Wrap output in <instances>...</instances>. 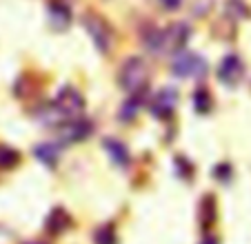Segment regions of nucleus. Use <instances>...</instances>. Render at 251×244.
<instances>
[{"mask_svg":"<svg viewBox=\"0 0 251 244\" xmlns=\"http://www.w3.org/2000/svg\"><path fill=\"white\" fill-rule=\"evenodd\" d=\"M191 36V29L187 23H174L167 29H162V51L165 53H178L187 47Z\"/></svg>","mask_w":251,"mask_h":244,"instance_id":"obj_5","label":"nucleus"},{"mask_svg":"<svg viewBox=\"0 0 251 244\" xmlns=\"http://www.w3.org/2000/svg\"><path fill=\"white\" fill-rule=\"evenodd\" d=\"M160 5L165 7V9H169V11H176L178 7L182 5V0H160Z\"/></svg>","mask_w":251,"mask_h":244,"instance_id":"obj_21","label":"nucleus"},{"mask_svg":"<svg viewBox=\"0 0 251 244\" xmlns=\"http://www.w3.org/2000/svg\"><path fill=\"white\" fill-rule=\"evenodd\" d=\"M51 109L56 111V116L62 120H71V118H78L85 111V98L80 96V91L74 89V87H62L58 91L56 100L51 102Z\"/></svg>","mask_w":251,"mask_h":244,"instance_id":"obj_3","label":"nucleus"},{"mask_svg":"<svg viewBox=\"0 0 251 244\" xmlns=\"http://www.w3.org/2000/svg\"><path fill=\"white\" fill-rule=\"evenodd\" d=\"M147 82H149L147 62L138 56L127 58L118 71V85L123 87L127 94H142V91L147 89Z\"/></svg>","mask_w":251,"mask_h":244,"instance_id":"obj_1","label":"nucleus"},{"mask_svg":"<svg viewBox=\"0 0 251 244\" xmlns=\"http://www.w3.org/2000/svg\"><path fill=\"white\" fill-rule=\"evenodd\" d=\"M27 244H45V242H38V240H36V242H27Z\"/></svg>","mask_w":251,"mask_h":244,"instance_id":"obj_23","label":"nucleus"},{"mask_svg":"<svg viewBox=\"0 0 251 244\" xmlns=\"http://www.w3.org/2000/svg\"><path fill=\"white\" fill-rule=\"evenodd\" d=\"M200 244H220L218 238H213V235H207V238H202V242Z\"/></svg>","mask_w":251,"mask_h":244,"instance_id":"obj_22","label":"nucleus"},{"mask_svg":"<svg viewBox=\"0 0 251 244\" xmlns=\"http://www.w3.org/2000/svg\"><path fill=\"white\" fill-rule=\"evenodd\" d=\"M198 216H200V220H202V226L213 224V220H216V200H213V195L202 197L200 209H198Z\"/></svg>","mask_w":251,"mask_h":244,"instance_id":"obj_15","label":"nucleus"},{"mask_svg":"<svg viewBox=\"0 0 251 244\" xmlns=\"http://www.w3.org/2000/svg\"><path fill=\"white\" fill-rule=\"evenodd\" d=\"M176 104H178V91L174 87H165L162 91H158L156 98L149 104V111H151L153 118L158 120H167V118L174 116Z\"/></svg>","mask_w":251,"mask_h":244,"instance_id":"obj_7","label":"nucleus"},{"mask_svg":"<svg viewBox=\"0 0 251 244\" xmlns=\"http://www.w3.org/2000/svg\"><path fill=\"white\" fill-rule=\"evenodd\" d=\"M242 78H245V62L240 60V56L236 53L225 56L218 65V80L227 87H238Z\"/></svg>","mask_w":251,"mask_h":244,"instance_id":"obj_6","label":"nucleus"},{"mask_svg":"<svg viewBox=\"0 0 251 244\" xmlns=\"http://www.w3.org/2000/svg\"><path fill=\"white\" fill-rule=\"evenodd\" d=\"M171 73L176 78H202L207 73V62L204 58L196 56V53H189V51H178L176 60L171 62Z\"/></svg>","mask_w":251,"mask_h":244,"instance_id":"obj_4","label":"nucleus"},{"mask_svg":"<svg viewBox=\"0 0 251 244\" xmlns=\"http://www.w3.org/2000/svg\"><path fill=\"white\" fill-rule=\"evenodd\" d=\"M102 145H104V151L109 153V158L116 162V167H120V169L129 167L131 158H129V151H127V146H125V142L116 140V138H104Z\"/></svg>","mask_w":251,"mask_h":244,"instance_id":"obj_10","label":"nucleus"},{"mask_svg":"<svg viewBox=\"0 0 251 244\" xmlns=\"http://www.w3.org/2000/svg\"><path fill=\"white\" fill-rule=\"evenodd\" d=\"M142 43L149 51L153 53H162V29L149 27L147 31H142Z\"/></svg>","mask_w":251,"mask_h":244,"instance_id":"obj_14","label":"nucleus"},{"mask_svg":"<svg viewBox=\"0 0 251 244\" xmlns=\"http://www.w3.org/2000/svg\"><path fill=\"white\" fill-rule=\"evenodd\" d=\"M94 133V122H89L87 118H71L60 127V138L65 142H80Z\"/></svg>","mask_w":251,"mask_h":244,"instance_id":"obj_8","label":"nucleus"},{"mask_svg":"<svg viewBox=\"0 0 251 244\" xmlns=\"http://www.w3.org/2000/svg\"><path fill=\"white\" fill-rule=\"evenodd\" d=\"M227 16L233 18V20L249 18L251 9L247 7V2H242V0H227Z\"/></svg>","mask_w":251,"mask_h":244,"instance_id":"obj_18","label":"nucleus"},{"mask_svg":"<svg viewBox=\"0 0 251 244\" xmlns=\"http://www.w3.org/2000/svg\"><path fill=\"white\" fill-rule=\"evenodd\" d=\"M231 173V169H229V165H218L216 169H213V175L220 180H227V175Z\"/></svg>","mask_w":251,"mask_h":244,"instance_id":"obj_20","label":"nucleus"},{"mask_svg":"<svg viewBox=\"0 0 251 244\" xmlns=\"http://www.w3.org/2000/svg\"><path fill=\"white\" fill-rule=\"evenodd\" d=\"M82 24H85L94 47L98 49L100 53H109L111 49H114L116 33L107 18H102V16L96 14V11H87V14L82 16Z\"/></svg>","mask_w":251,"mask_h":244,"instance_id":"obj_2","label":"nucleus"},{"mask_svg":"<svg viewBox=\"0 0 251 244\" xmlns=\"http://www.w3.org/2000/svg\"><path fill=\"white\" fill-rule=\"evenodd\" d=\"M33 155H36V158H38L45 167L53 169V167L58 165L60 151H58V146L51 145V142H43V145H36V146H33Z\"/></svg>","mask_w":251,"mask_h":244,"instance_id":"obj_12","label":"nucleus"},{"mask_svg":"<svg viewBox=\"0 0 251 244\" xmlns=\"http://www.w3.org/2000/svg\"><path fill=\"white\" fill-rule=\"evenodd\" d=\"M94 244H118V235H116L114 224H102L96 229L94 233Z\"/></svg>","mask_w":251,"mask_h":244,"instance_id":"obj_16","label":"nucleus"},{"mask_svg":"<svg viewBox=\"0 0 251 244\" xmlns=\"http://www.w3.org/2000/svg\"><path fill=\"white\" fill-rule=\"evenodd\" d=\"M194 107H196V111L202 113V116L211 111V96H209L207 89H198L194 94Z\"/></svg>","mask_w":251,"mask_h":244,"instance_id":"obj_19","label":"nucleus"},{"mask_svg":"<svg viewBox=\"0 0 251 244\" xmlns=\"http://www.w3.org/2000/svg\"><path fill=\"white\" fill-rule=\"evenodd\" d=\"M142 107V94H129V98L125 100V104L120 107V120L123 122H131L138 116Z\"/></svg>","mask_w":251,"mask_h":244,"instance_id":"obj_13","label":"nucleus"},{"mask_svg":"<svg viewBox=\"0 0 251 244\" xmlns=\"http://www.w3.org/2000/svg\"><path fill=\"white\" fill-rule=\"evenodd\" d=\"M71 226V216L65 211V209L56 207L51 213H49L47 222H45V229L49 231V233H62V231H67Z\"/></svg>","mask_w":251,"mask_h":244,"instance_id":"obj_11","label":"nucleus"},{"mask_svg":"<svg viewBox=\"0 0 251 244\" xmlns=\"http://www.w3.org/2000/svg\"><path fill=\"white\" fill-rule=\"evenodd\" d=\"M49 23H51V27L56 31H65L71 24V11L62 0H53L49 5Z\"/></svg>","mask_w":251,"mask_h":244,"instance_id":"obj_9","label":"nucleus"},{"mask_svg":"<svg viewBox=\"0 0 251 244\" xmlns=\"http://www.w3.org/2000/svg\"><path fill=\"white\" fill-rule=\"evenodd\" d=\"M20 162V153L7 145H0V169H14Z\"/></svg>","mask_w":251,"mask_h":244,"instance_id":"obj_17","label":"nucleus"}]
</instances>
